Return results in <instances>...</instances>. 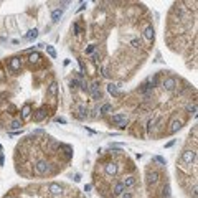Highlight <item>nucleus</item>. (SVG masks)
Returning <instances> with one entry per match:
<instances>
[{
	"mask_svg": "<svg viewBox=\"0 0 198 198\" xmlns=\"http://www.w3.org/2000/svg\"><path fill=\"white\" fill-rule=\"evenodd\" d=\"M196 2H175L169 12V22L165 30V42L175 53L192 59L195 66L196 59Z\"/></svg>",
	"mask_w": 198,
	"mask_h": 198,
	"instance_id": "nucleus-3",
	"label": "nucleus"
},
{
	"mask_svg": "<svg viewBox=\"0 0 198 198\" xmlns=\"http://www.w3.org/2000/svg\"><path fill=\"white\" fill-rule=\"evenodd\" d=\"M92 185L101 198H119L126 190L140 185V175L134 160L124 150H109L96 162Z\"/></svg>",
	"mask_w": 198,
	"mask_h": 198,
	"instance_id": "nucleus-2",
	"label": "nucleus"
},
{
	"mask_svg": "<svg viewBox=\"0 0 198 198\" xmlns=\"http://www.w3.org/2000/svg\"><path fill=\"white\" fill-rule=\"evenodd\" d=\"M196 127H193V136L190 132L177 159V182L190 198H196Z\"/></svg>",
	"mask_w": 198,
	"mask_h": 198,
	"instance_id": "nucleus-4",
	"label": "nucleus"
},
{
	"mask_svg": "<svg viewBox=\"0 0 198 198\" xmlns=\"http://www.w3.org/2000/svg\"><path fill=\"white\" fill-rule=\"evenodd\" d=\"M46 51L50 53V56H51V58H56V51L53 50V46H48V45H46Z\"/></svg>",
	"mask_w": 198,
	"mask_h": 198,
	"instance_id": "nucleus-8",
	"label": "nucleus"
},
{
	"mask_svg": "<svg viewBox=\"0 0 198 198\" xmlns=\"http://www.w3.org/2000/svg\"><path fill=\"white\" fill-rule=\"evenodd\" d=\"M61 15H63V8H56L53 13H51V18H53V22H59Z\"/></svg>",
	"mask_w": 198,
	"mask_h": 198,
	"instance_id": "nucleus-6",
	"label": "nucleus"
},
{
	"mask_svg": "<svg viewBox=\"0 0 198 198\" xmlns=\"http://www.w3.org/2000/svg\"><path fill=\"white\" fill-rule=\"evenodd\" d=\"M13 159L15 170L23 178H50L68 167L73 149L38 130L18 142Z\"/></svg>",
	"mask_w": 198,
	"mask_h": 198,
	"instance_id": "nucleus-1",
	"label": "nucleus"
},
{
	"mask_svg": "<svg viewBox=\"0 0 198 198\" xmlns=\"http://www.w3.org/2000/svg\"><path fill=\"white\" fill-rule=\"evenodd\" d=\"M36 36H38V30H36V28H33V30H30V32H28L27 38L33 40V38H36Z\"/></svg>",
	"mask_w": 198,
	"mask_h": 198,
	"instance_id": "nucleus-7",
	"label": "nucleus"
},
{
	"mask_svg": "<svg viewBox=\"0 0 198 198\" xmlns=\"http://www.w3.org/2000/svg\"><path fill=\"white\" fill-rule=\"evenodd\" d=\"M145 183L149 198H170V185L165 165H157L152 159L145 169Z\"/></svg>",
	"mask_w": 198,
	"mask_h": 198,
	"instance_id": "nucleus-5",
	"label": "nucleus"
}]
</instances>
